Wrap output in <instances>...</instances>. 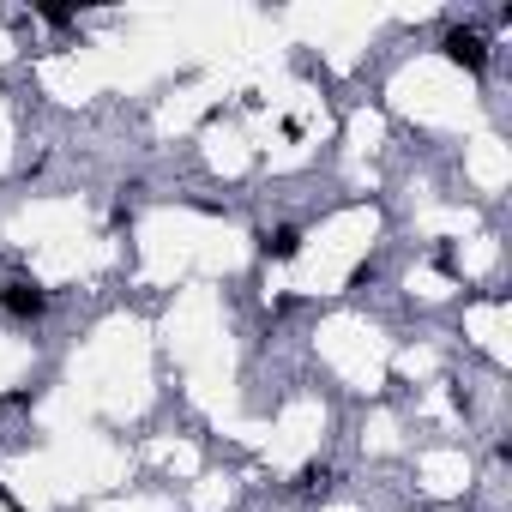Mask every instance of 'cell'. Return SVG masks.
I'll list each match as a JSON object with an SVG mask.
<instances>
[{
	"instance_id": "1",
	"label": "cell",
	"mask_w": 512,
	"mask_h": 512,
	"mask_svg": "<svg viewBox=\"0 0 512 512\" xmlns=\"http://www.w3.org/2000/svg\"><path fill=\"white\" fill-rule=\"evenodd\" d=\"M0 308H7L13 320H37V314L49 308V296H43V284H25V278H13V284H0Z\"/></svg>"
},
{
	"instance_id": "2",
	"label": "cell",
	"mask_w": 512,
	"mask_h": 512,
	"mask_svg": "<svg viewBox=\"0 0 512 512\" xmlns=\"http://www.w3.org/2000/svg\"><path fill=\"white\" fill-rule=\"evenodd\" d=\"M446 61L482 73V67H488V43H482V31H452V37H446Z\"/></svg>"
},
{
	"instance_id": "3",
	"label": "cell",
	"mask_w": 512,
	"mask_h": 512,
	"mask_svg": "<svg viewBox=\"0 0 512 512\" xmlns=\"http://www.w3.org/2000/svg\"><path fill=\"white\" fill-rule=\"evenodd\" d=\"M260 247L272 253V260H296V253H302V235H296V229H278V235H266Z\"/></svg>"
},
{
	"instance_id": "4",
	"label": "cell",
	"mask_w": 512,
	"mask_h": 512,
	"mask_svg": "<svg viewBox=\"0 0 512 512\" xmlns=\"http://www.w3.org/2000/svg\"><path fill=\"white\" fill-rule=\"evenodd\" d=\"M326 482H332V470H326V464H308V470L296 476V488H308V494H314V488H326Z\"/></svg>"
}]
</instances>
